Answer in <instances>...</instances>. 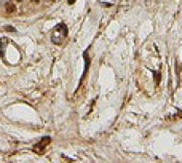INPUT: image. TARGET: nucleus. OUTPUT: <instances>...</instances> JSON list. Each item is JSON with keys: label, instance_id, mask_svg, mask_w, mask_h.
<instances>
[{"label": "nucleus", "instance_id": "7", "mask_svg": "<svg viewBox=\"0 0 182 163\" xmlns=\"http://www.w3.org/2000/svg\"><path fill=\"white\" fill-rule=\"evenodd\" d=\"M34 2H38V0H34Z\"/></svg>", "mask_w": 182, "mask_h": 163}, {"label": "nucleus", "instance_id": "1", "mask_svg": "<svg viewBox=\"0 0 182 163\" xmlns=\"http://www.w3.org/2000/svg\"><path fill=\"white\" fill-rule=\"evenodd\" d=\"M67 37V26L62 23H59L56 27L53 29V34H51V40H53V43H56V45H61L62 43V40Z\"/></svg>", "mask_w": 182, "mask_h": 163}, {"label": "nucleus", "instance_id": "4", "mask_svg": "<svg viewBox=\"0 0 182 163\" xmlns=\"http://www.w3.org/2000/svg\"><path fill=\"white\" fill-rule=\"evenodd\" d=\"M5 30H7V32H14V27H11V26H7V27H5Z\"/></svg>", "mask_w": 182, "mask_h": 163}, {"label": "nucleus", "instance_id": "6", "mask_svg": "<svg viewBox=\"0 0 182 163\" xmlns=\"http://www.w3.org/2000/svg\"><path fill=\"white\" fill-rule=\"evenodd\" d=\"M67 2H69V5H74V3H75V0H67Z\"/></svg>", "mask_w": 182, "mask_h": 163}, {"label": "nucleus", "instance_id": "5", "mask_svg": "<svg viewBox=\"0 0 182 163\" xmlns=\"http://www.w3.org/2000/svg\"><path fill=\"white\" fill-rule=\"evenodd\" d=\"M155 82H156V83H160V74L158 72L155 74Z\"/></svg>", "mask_w": 182, "mask_h": 163}, {"label": "nucleus", "instance_id": "8", "mask_svg": "<svg viewBox=\"0 0 182 163\" xmlns=\"http://www.w3.org/2000/svg\"><path fill=\"white\" fill-rule=\"evenodd\" d=\"M18 2H23V0H18Z\"/></svg>", "mask_w": 182, "mask_h": 163}, {"label": "nucleus", "instance_id": "3", "mask_svg": "<svg viewBox=\"0 0 182 163\" xmlns=\"http://www.w3.org/2000/svg\"><path fill=\"white\" fill-rule=\"evenodd\" d=\"M5 8H7V11H10V13H11V11H14V10H16V7H14V5L13 3H7V5H5Z\"/></svg>", "mask_w": 182, "mask_h": 163}, {"label": "nucleus", "instance_id": "2", "mask_svg": "<svg viewBox=\"0 0 182 163\" xmlns=\"http://www.w3.org/2000/svg\"><path fill=\"white\" fill-rule=\"evenodd\" d=\"M50 142H51V137H50V136H45L43 139L34 147V152H35V154H43V152H45V147H47Z\"/></svg>", "mask_w": 182, "mask_h": 163}]
</instances>
